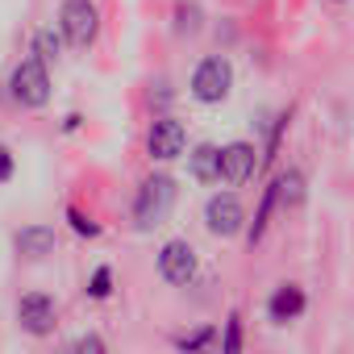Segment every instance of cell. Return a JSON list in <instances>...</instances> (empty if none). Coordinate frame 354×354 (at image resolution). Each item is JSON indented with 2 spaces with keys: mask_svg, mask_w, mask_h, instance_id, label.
I'll use <instances>...</instances> for the list:
<instances>
[{
  "mask_svg": "<svg viewBox=\"0 0 354 354\" xmlns=\"http://www.w3.org/2000/svg\"><path fill=\"white\" fill-rule=\"evenodd\" d=\"M201 5H192V0H180V5H175V34H201Z\"/></svg>",
  "mask_w": 354,
  "mask_h": 354,
  "instance_id": "9a60e30c",
  "label": "cell"
},
{
  "mask_svg": "<svg viewBox=\"0 0 354 354\" xmlns=\"http://www.w3.org/2000/svg\"><path fill=\"white\" fill-rule=\"evenodd\" d=\"M13 171H17V158H13V150H9L5 142H0V184H9Z\"/></svg>",
  "mask_w": 354,
  "mask_h": 354,
  "instance_id": "7402d4cb",
  "label": "cell"
},
{
  "mask_svg": "<svg viewBox=\"0 0 354 354\" xmlns=\"http://www.w3.org/2000/svg\"><path fill=\"white\" fill-rule=\"evenodd\" d=\"M254 171H259V150L250 142H230L221 146V180L230 188H242L254 180Z\"/></svg>",
  "mask_w": 354,
  "mask_h": 354,
  "instance_id": "9c48e42d",
  "label": "cell"
},
{
  "mask_svg": "<svg viewBox=\"0 0 354 354\" xmlns=\"http://www.w3.org/2000/svg\"><path fill=\"white\" fill-rule=\"evenodd\" d=\"M279 209V201H275V184L263 192V205H259V213H254V221H250V246L267 234V221H271V213Z\"/></svg>",
  "mask_w": 354,
  "mask_h": 354,
  "instance_id": "2e32d148",
  "label": "cell"
},
{
  "mask_svg": "<svg viewBox=\"0 0 354 354\" xmlns=\"http://www.w3.org/2000/svg\"><path fill=\"white\" fill-rule=\"evenodd\" d=\"M304 175L292 167V171H279L275 175V201H279V209H300L304 205Z\"/></svg>",
  "mask_w": 354,
  "mask_h": 354,
  "instance_id": "4fadbf2b",
  "label": "cell"
},
{
  "mask_svg": "<svg viewBox=\"0 0 354 354\" xmlns=\"http://www.w3.org/2000/svg\"><path fill=\"white\" fill-rule=\"evenodd\" d=\"M217 342V329L213 325H201V329H192V333H180L175 337V346L180 350H205V346H213Z\"/></svg>",
  "mask_w": 354,
  "mask_h": 354,
  "instance_id": "e0dca14e",
  "label": "cell"
},
{
  "mask_svg": "<svg viewBox=\"0 0 354 354\" xmlns=\"http://www.w3.org/2000/svg\"><path fill=\"white\" fill-rule=\"evenodd\" d=\"M63 42H67L63 30H59V34H55V30H38V34H34V55L46 59V63H59V59H63Z\"/></svg>",
  "mask_w": 354,
  "mask_h": 354,
  "instance_id": "5bb4252c",
  "label": "cell"
},
{
  "mask_svg": "<svg viewBox=\"0 0 354 354\" xmlns=\"http://www.w3.org/2000/svg\"><path fill=\"white\" fill-rule=\"evenodd\" d=\"M188 171H192V180L196 184H217L221 180V146L205 142L188 154Z\"/></svg>",
  "mask_w": 354,
  "mask_h": 354,
  "instance_id": "7c38bea8",
  "label": "cell"
},
{
  "mask_svg": "<svg viewBox=\"0 0 354 354\" xmlns=\"http://www.w3.org/2000/svg\"><path fill=\"white\" fill-rule=\"evenodd\" d=\"M59 30L67 38V46L75 50H88L100 34V9L92 5V0H63L59 9Z\"/></svg>",
  "mask_w": 354,
  "mask_h": 354,
  "instance_id": "277c9868",
  "label": "cell"
},
{
  "mask_svg": "<svg viewBox=\"0 0 354 354\" xmlns=\"http://www.w3.org/2000/svg\"><path fill=\"white\" fill-rule=\"evenodd\" d=\"M337 5H346V0H337Z\"/></svg>",
  "mask_w": 354,
  "mask_h": 354,
  "instance_id": "603a6c76",
  "label": "cell"
},
{
  "mask_svg": "<svg viewBox=\"0 0 354 354\" xmlns=\"http://www.w3.org/2000/svg\"><path fill=\"white\" fill-rule=\"evenodd\" d=\"M13 246H17V254H21L26 263H42V259L55 254L59 234H55V225H26V230L13 234Z\"/></svg>",
  "mask_w": 354,
  "mask_h": 354,
  "instance_id": "30bf717a",
  "label": "cell"
},
{
  "mask_svg": "<svg viewBox=\"0 0 354 354\" xmlns=\"http://www.w3.org/2000/svg\"><path fill=\"white\" fill-rule=\"evenodd\" d=\"M9 96H13V104H21V109H42V104L50 100V71H46V59H38V55L21 59V63L13 67V75H9Z\"/></svg>",
  "mask_w": 354,
  "mask_h": 354,
  "instance_id": "7a4b0ae2",
  "label": "cell"
},
{
  "mask_svg": "<svg viewBox=\"0 0 354 354\" xmlns=\"http://www.w3.org/2000/svg\"><path fill=\"white\" fill-rule=\"evenodd\" d=\"M71 350H75V354H104V337L84 333V337H75V342H71Z\"/></svg>",
  "mask_w": 354,
  "mask_h": 354,
  "instance_id": "44dd1931",
  "label": "cell"
},
{
  "mask_svg": "<svg viewBox=\"0 0 354 354\" xmlns=\"http://www.w3.org/2000/svg\"><path fill=\"white\" fill-rule=\"evenodd\" d=\"M304 308H308V296H304L300 283H279V288L267 296V317H271V325H288V321H296Z\"/></svg>",
  "mask_w": 354,
  "mask_h": 354,
  "instance_id": "8fae6325",
  "label": "cell"
},
{
  "mask_svg": "<svg viewBox=\"0 0 354 354\" xmlns=\"http://www.w3.org/2000/svg\"><path fill=\"white\" fill-rule=\"evenodd\" d=\"M221 350H225V354H238V350H242V313H230V321H225V337H221Z\"/></svg>",
  "mask_w": 354,
  "mask_h": 354,
  "instance_id": "d6986e66",
  "label": "cell"
},
{
  "mask_svg": "<svg viewBox=\"0 0 354 354\" xmlns=\"http://www.w3.org/2000/svg\"><path fill=\"white\" fill-rule=\"evenodd\" d=\"M205 225H209L213 238H238V234L246 230V209H242V201H238L234 192L209 196V205H205Z\"/></svg>",
  "mask_w": 354,
  "mask_h": 354,
  "instance_id": "52a82bcc",
  "label": "cell"
},
{
  "mask_svg": "<svg viewBox=\"0 0 354 354\" xmlns=\"http://www.w3.org/2000/svg\"><path fill=\"white\" fill-rule=\"evenodd\" d=\"M67 221H71V230H75L80 238H96V234H100V225H96V221H92L84 209H75V205L67 209Z\"/></svg>",
  "mask_w": 354,
  "mask_h": 354,
  "instance_id": "ffe728a7",
  "label": "cell"
},
{
  "mask_svg": "<svg viewBox=\"0 0 354 354\" xmlns=\"http://www.w3.org/2000/svg\"><path fill=\"white\" fill-rule=\"evenodd\" d=\"M196 271H201V259H196V246H192L188 238L162 242V250H158V275H162L171 288H188V283L196 279Z\"/></svg>",
  "mask_w": 354,
  "mask_h": 354,
  "instance_id": "5b68a950",
  "label": "cell"
},
{
  "mask_svg": "<svg viewBox=\"0 0 354 354\" xmlns=\"http://www.w3.org/2000/svg\"><path fill=\"white\" fill-rule=\"evenodd\" d=\"M234 92V63L225 55H209L196 63L192 71V96L201 104H221L225 96Z\"/></svg>",
  "mask_w": 354,
  "mask_h": 354,
  "instance_id": "3957f363",
  "label": "cell"
},
{
  "mask_svg": "<svg viewBox=\"0 0 354 354\" xmlns=\"http://www.w3.org/2000/svg\"><path fill=\"white\" fill-rule=\"evenodd\" d=\"M17 325H21L30 337L55 333V325H59V304H55V296H46V292H26V296L17 300Z\"/></svg>",
  "mask_w": 354,
  "mask_h": 354,
  "instance_id": "ba28073f",
  "label": "cell"
},
{
  "mask_svg": "<svg viewBox=\"0 0 354 354\" xmlns=\"http://www.w3.org/2000/svg\"><path fill=\"white\" fill-rule=\"evenodd\" d=\"M175 209V180L171 175H146L138 196H133V221L138 230H154L171 217Z\"/></svg>",
  "mask_w": 354,
  "mask_h": 354,
  "instance_id": "6da1fadb",
  "label": "cell"
},
{
  "mask_svg": "<svg viewBox=\"0 0 354 354\" xmlns=\"http://www.w3.org/2000/svg\"><path fill=\"white\" fill-rule=\"evenodd\" d=\"M146 150L154 162H175L184 150H188V129L184 121L175 117H154L150 121V133H146Z\"/></svg>",
  "mask_w": 354,
  "mask_h": 354,
  "instance_id": "8992f818",
  "label": "cell"
},
{
  "mask_svg": "<svg viewBox=\"0 0 354 354\" xmlns=\"http://www.w3.org/2000/svg\"><path fill=\"white\" fill-rule=\"evenodd\" d=\"M88 296H92V300H109V296H113V267H96V271H92Z\"/></svg>",
  "mask_w": 354,
  "mask_h": 354,
  "instance_id": "ac0fdd59",
  "label": "cell"
}]
</instances>
